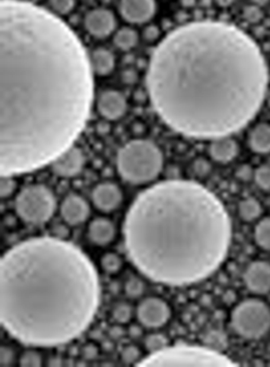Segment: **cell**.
Returning a JSON list of instances; mask_svg holds the SVG:
<instances>
[{"label": "cell", "mask_w": 270, "mask_h": 367, "mask_svg": "<svg viewBox=\"0 0 270 367\" xmlns=\"http://www.w3.org/2000/svg\"><path fill=\"white\" fill-rule=\"evenodd\" d=\"M255 238L258 246L270 251V218L261 220L257 225Z\"/></svg>", "instance_id": "cell-23"}, {"label": "cell", "mask_w": 270, "mask_h": 367, "mask_svg": "<svg viewBox=\"0 0 270 367\" xmlns=\"http://www.w3.org/2000/svg\"><path fill=\"white\" fill-rule=\"evenodd\" d=\"M125 289L128 297L135 298V297H140L142 294L144 290V285L141 279L133 277L127 281Z\"/></svg>", "instance_id": "cell-28"}, {"label": "cell", "mask_w": 270, "mask_h": 367, "mask_svg": "<svg viewBox=\"0 0 270 367\" xmlns=\"http://www.w3.org/2000/svg\"><path fill=\"white\" fill-rule=\"evenodd\" d=\"M50 4L56 12L66 14L73 8L74 0H50Z\"/></svg>", "instance_id": "cell-31"}, {"label": "cell", "mask_w": 270, "mask_h": 367, "mask_svg": "<svg viewBox=\"0 0 270 367\" xmlns=\"http://www.w3.org/2000/svg\"><path fill=\"white\" fill-rule=\"evenodd\" d=\"M138 36L135 30L130 28H123L117 33L114 43L122 50H129L137 45Z\"/></svg>", "instance_id": "cell-22"}, {"label": "cell", "mask_w": 270, "mask_h": 367, "mask_svg": "<svg viewBox=\"0 0 270 367\" xmlns=\"http://www.w3.org/2000/svg\"><path fill=\"white\" fill-rule=\"evenodd\" d=\"M41 357L34 351L24 352L20 358V365L22 367H38L41 365Z\"/></svg>", "instance_id": "cell-29"}, {"label": "cell", "mask_w": 270, "mask_h": 367, "mask_svg": "<svg viewBox=\"0 0 270 367\" xmlns=\"http://www.w3.org/2000/svg\"><path fill=\"white\" fill-rule=\"evenodd\" d=\"M120 11L128 23H144L154 15L155 2L154 0H121Z\"/></svg>", "instance_id": "cell-13"}, {"label": "cell", "mask_w": 270, "mask_h": 367, "mask_svg": "<svg viewBox=\"0 0 270 367\" xmlns=\"http://www.w3.org/2000/svg\"><path fill=\"white\" fill-rule=\"evenodd\" d=\"M88 235L91 241L95 244L105 245L114 239L115 228L109 220L97 218L89 224Z\"/></svg>", "instance_id": "cell-17"}, {"label": "cell", "mask_w": 270, "mask_h": 367, "mask_svg": "<svg viewBox=\"0 0 270 367\" xmlns=\"http://www.w3.org/2000/svg\"><path fill=\"white\" fill-rule=\"evenodd\" d=\"M98 112L108 120H118L126 112L127 102L125 96L114 90L102 92L97 102Z\"/></svg>", "instance_id": "cell-12"}, {"label": "cell", "mask_w": 270, "mask_h": 367, "mask_svg": "<svg viewBox=\"0 0 270 367\" xmlns=\"http://www.w3.org/2000/svg\"><path fill=\"white\" fill-rule=\"evenodd\" d=\"M62 218L70 225H78L86 221L89 214L87 202L77 195H69L60 206Z\"/></svg>", "instance_id": "cell-16"}, {"label": "cell", "mask_w": 270, "mask_h": 367, "mask_svg": "<svg viewBox=\"0 0 270 367\" xmlns=\"http://www.w3.org/2000/svg\"><path fill=\"white\" fill-rule=\"evenodd\" d=\"M97 355H98V349L94 345L88 344L83 348V355L86 359H93Z\"/></svg>", "instance_id": "cell-34"}, {"label": "cell", "mask_w": 270, "mask_h": 367, "mask_svg": "<svg viewBox=\"0 0 270 367\" xmlns=\"http://www.w3.org/2000/svg\"><path fill=\"white\" fill-rule=\"evenodd\" d=\"M257 185L263 190L270 189V166L264 165L257 169L255 175Z\"/></svg>", "instance_id": "cell-27"}, {"label": "cell", "mask_w": 270, "mask_h": 367, "mask_svg": "<svg viewBox=\"0 0 270 367\" xmlns=\"http://www.w3.org/2000/svg\"><path fill=\"white\" fill-rule=\"evenodd\" d=\"M209 152L216 161L228 163L235 158L238 153V146L234 140L227 136L218 137L211 144Z\"/></svg>", "instance_id": "cell-18"}, {"label": "cell", "mask_w": 270, "mask_h": 367, "mask_svg": "<svg viewBox=\"0 0 270 367\" xmlns=\"http://www.w3.org/2000/svg\"><path fill=\"white\" fill-rule=\"evenodd\" d=\"M123 234L130 260L144 275L182 287L207 278L223 262L232 224L222 202L205 186L169 180L139 195Z\"/></svg>", "instance_id": "cell-4"}, {"label": "cell", "mask_w": 270, "mask_h": 367, "mask_svg": "<svg viewBox=\"0 0 270 367\" xmlns=\"http://www.w3.org/2000/svg\"><path fill=\"white\" fill-rule=\"evenodd\" d=\"M100 291L87 255L60 238L21 241L0 261L1 325L29 346H60L80 336L96 314Z\"/></svg>", "instance_id": "cell-3"}, {"label": "cell", "mask_w": 270, "mask_h": 367, "mask_svg": "<svg viewBox=\"0 0 270 367\" xmlns=\"http://www.w3.org/2000/svg\"><path fill=\"white\" fill-rule=\"evenodd\" d=\"M269 365H270V364H269Z\"/></svg>", "instance_id": "cell-37"}, {"label": "cell", "mask_w": 270, "mask_h": 367, "mask_svg": "<svg viewBox=\"0 0 270 367\" xmlns=\"http://www.w3.org/2000/svg\"><path fill=\"white\" fill-rule=\"evenodd\" d=\"M144 344L147 351L151 352V354L155 353L167 348L168 341L162 334L154 333L146 338Z\"/></svg>", "instance_id": "cell-24"}, {"label": "cell", "mask_w": 270, "mask_h": 367, "mask_svg": "<svg viewBox=\"0 0 270 367\" xmlns=\"http://www.w3.org/2000/svg\"><path fill=\"white\" fill-rule=\"evenodd\" d=\"M268 105H270V90H269V92H268Z\"/></svg>", "instance_id": "cell-36"}, {"label": "cell", "mask_w": 270, "mask_h": 367, "mask_svg": "<svg viewBox=\"0 0 270 367\" xmlns=\"http://www.w3.org/2000/svg\"><path fill=\"white\" fill-rule=\"evenodd\" d=\"M244 282L251 291L265 294L270 291V264L265 261L252 263L244 273Z\"/></svg>", "instance_id": "cell-11"}, {"label": "cell", "mask_w": 270, "mask_h": 367, "mask_svg": "<svg viewBox=\"0 0 270 367\" xmlns=\"http://www.w3.org/2000/svg\"><path fill=\"white\" fill-rule=\"evenodd\" d=\"M232 325L239 336L259 339L270 329L269 308L258 299L244 300L232 312Z\"/></svg>", "instance_id": "cell-8"}, {"label": "cell", "mask_w": 270, "mask_h": 367, "mask_svg": "<svg viewBox=\"0 0 270 367\" xmlns=\"http://www.w3.org/2000/svg\"><path fill=\"white\" fill-rule=\"evenodd\" d=\"M163 155L154 143L135 140L120 150L117 166L121 177L132 184H144L155 179L163 167Z\"/></svg>", "instance_id": "cell-5"}, {"label": "cell", "mask_w": 270, "mask_h": 367, "mask_svg": "<svg viewBox=\"0 0 270 367\" xmlns=\"http://www.w3.org/2000/svg\"><path fill=\"white\" fill-rule=\"evenodd\" d=\"M116 20L109 10L98 8L89 11L85 18V27L92 35L99 38L107 37L114 31Z\"/></svg>", "instance_id": "cell-14"}, {"label": "cell", "mask_w": 270, "mask_h": 367, "mask_svg": "<svg viewBox=\"0 0 270 367\" xmlns=\"http://www.w3.org/2000/svg\"><path fill=\"white\" fill-rule=\"evenodd\" d=\"M137 317L144 326L151 329L162 327L170 316L167 303L158 297H147L137 308Z\"/></svg>", "instance_id": "cell-9"}, {"label": "cell", "mask_w": 270, "mask_h": 367, "mask_svg": "<svg viewBox=\"0 0 270 367\" xmlns=\"http://www.w3.org/2000/svg\"><path fill=\"white\" fill-rule=\"evenodd\" d=\"M239 215L245 222L257 219L261 213L259 202L254 198H248L240 202L239 206Z\"/></svg>", "instance_id": "cell-21"}, {"label": "cell", "mask_w": 270, "mask_h": 367, "mask_svg": "<svg viewBox=\"0 0 270 367\" xmlns=\"http://www.w3.org/2000/svg\"><path fill=\"white\" fill-rule=\"evenodd\" d=\"M84 164L83 152L78 147L72 145L52 162V168L56 176L71 178L79 174Z\"/></svg>", "instance_id": "cell-10"}, {"label": "cell", "mask_w": 270, "mask_h": 367, "mask_svg": "<svg viewBox=\"0 0 270 367\" xmlns=\"http://www.w3.org/2000/svg\"><path fill=\"white\" fill-rule=\"evenodd\" d=\"M147 367H233L230 358L215 350L191 345L167 347L136 364Z\"/></svg>", "instance_id": "cell-6"}, {"label": "cell", "mask_w": 270, "mask_h": 367, "mask_svg": "<svg viewBox=\"0 0 270 367\" xmlns=\"http://www.w3.org/2000/svg\"><path fill=\"white\" fill-rule=\"evenodd\" d=\"M249 143L255 153H270V125L259 124L255 127L250 135Z\"/></svg>", "instance_id": "cell-20"}, {"label": "cell", "mask_w": 270, "mask_h": 367, "mask_svg": "<svg viewBox=\"0 0 270 367\" xmlns=\"http://www.w3.org/2000/svg\"><path fill=\"white\" fill-rule=\"evenodd\" d=\"M14 359V354L12 350L8 347H2L0 349V365L9 366Z\"/></svg>", "instance_id": "cell-33"}, {"label": "cell", "mask_w": 270, "mask_h": 367, "mask_svg": "<svg viewBox=\"0 0 270 367\" xmlns=\"http://www.w3.org/2000/svg\"><path fill=\"white\" fill-rule=\"evenodd\" d=\"M141 352L135 346H128L121 352V358L125 363L132 364L138 361Z\"/></svg>", "instance_id": "cell-32"}, {"label": "cell", "mask_w": 270, "mask_h": 367, "mask_svg": "<svg viewBox=\"0 0 270 367\" xmlns=\"http://www.w3.org/2000/svg\"><path fill=\"white\" fill-rule=\"evenodd\" d=\"M112 316L118 323H126L132 317V309L125 303L117 305L112 310Z\"/></svg>", "instance_id": "cell-26"}, {"label": "cell", "mask_w": 270, "mask_h": 367, "mask_svg": "<svg viewBox=\"0 0 270 367\" xmlns=\"http://www.w3.org/2000/svg\"><path fill=\"white\" fill-rule=\"evenodd\" d=\"M92 197L97 209L106 213L116 209L122 201L121 190L112 183L98 184L92 191Z\"/></svg>", "instance_id": "cell-15"}, {"label": "cell", "mask_w": 270, "mask_h": 367, "mask_svg": "<svg viewBox=\"0 0 270 367\" xmlns=\"http://www.w3.org/2000/svg\"><path fill=\"white\" fill-rule=\"evenodd\" d=\"M12 177L13 176H1L0 195L2 199L10 197L15 190L16 183Z\"/></svg>", "instance_id": "cell-30"}, {"label": "cell", "mask_w": 270, "mask_h": 367, "mask_svg": "<svg viewBox=\"0 0 270 367\" xmlns=\"http://www.w3.org/2000/svg\"><path fill=\"white\" fill-rule=\"evenodd\" d=\"M268 69L255 40L228 23L200 21L173 30L154 50L147 86L162 119L200 139L226 137L258 113Z\"/></svg>", "instance_id": "cell-2"}, {"label": "cell", "mask_w": 270, "mask_h": 367, "mask_svg": "<svg viewBox=\"0 0 270 367\" xmlns=\"http://www.w3.org/2000/svg\"><path fill=\"white\" fill-rule=\"evenodd\" d=\"M15 209L24 222L32 225H42L54 213L56 199L51 190L44 185H31L18 193L15 200Z\"/></svg>", "instance_id": "cell-7"}, {"label": "cell", "mask_w": 270, "mask_h": 367, "mask_svg": "<svg viewBox=\"0 0 270 367\" xmlns=\"http://www.w3.org/2000/svg\"><path fill=\"white\" fill-rule=\"evenodd\" d=\"M0 172L52 163L73 145L93 102V71L77 36L24 0L0 3Z\"/></svg>", "instance_id": "cell-1"}, {"label": "cell", "mask_w": 270, "mask_h": 367, "mask_svg": "<svg viewBox=\"0 0 270 367\" xmlns=\"http://www.w3.org/2000/svg\"><path fill=\"white\" fill-rule=\"evenodd\" d=\"M89 58L92 71L98 76H106L114 70L115 60L114 55L109 50L103 48L97 49Z\"/></svg>", "instance_id": "cell-19"}, {"label": "cell", "mask_w": 270, "mask_h": 367, "mask_svg": "<svg viewBox=\"0 0 270 367\" xmlns=\"http://www.w3.org/2000/svg\"><path fill=\"white\" fill-rule=\"evenodd\" d=\"M130 332H131V336L132 337H138L141 334V329H139L137 327H132V329H130Z\"/></svg>", "instance_id": "cell-35"}, {"label": "cell", "mask_w": 270, "mask_h": 367, "mask_svg": "<svg viewBox=\"0 0 270 367\" xmlns=\"http://www.w3.org/2000/svg\"><path fill=\"white\" fill-rule=\"evenodd\" d=\"M102 268L108 273H115L121 268V261L120 257L115 253H106L102 258Z\"/></svg>", "instance_id": "cell-25"}]
</instances>
